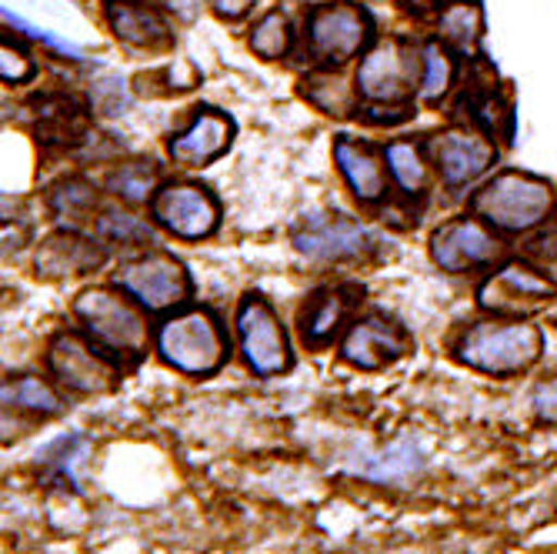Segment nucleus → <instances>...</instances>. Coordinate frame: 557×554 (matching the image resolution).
<instances>
[{
    "mask_svg": "<svg viewBox=\"0 0 557 554\" xmlns=\"http://www.w3.org/2000/svg\"><path fill=\"white\" fill-rule=\"evenodd\" d=\"M74 315L87 334V341L108 355L117 368H134L147 350V321L131 300L94 287L84 291L74 305Z\"/></svg>",
    "mask_w": 557,
    "mask_h": 554,
    "instance_id": "f257e3e1",
    "label": "nucleus"
},
{
    "mask_svg": "<svg viewBox=\"0 0 557 554\" xmlns=\"http://www.w3.org/2000/svg\"><path fill=\"white\" fill-rule=\"evenodd\" d=\"M541 350H544V334L534 324L481 321L461 337L458 361L494 378H511L528 371L541 358Z\"/></svg>",
    "mask_w": 557,
    "mask_h": 554,
    "instance_id": "f03ea898",
    "label": "nucleus"
},
{
    "mask_svg": "<svg viewBox=\"0 0 557 554\" xmlns=\"http://www.w3.org/2000/svg\"><path fill=\"white\" fill-rule=\"evenodd\" d=\"M471 208L474 214H481L487 224L500 231H531L550 214L554 190L541 177L508 171V174H497L491 184H484L474 194Z\"/></svg>",
    "mask_w": 557,
    "mask_h": 554,
    "instance_id": "7ed1b4c3",
    "label": "nucleus"
},
{
    "mask_svg": "<svg viewBox=\"0 0 557 554\" xmlns=\"http://www.w3.org/2000/svg\"><path fill=\"white\" fill-rule=\"evenodd\" d=\"M161 358L190 378H208L227 361V341L208 311H184L158 328Z\"/></svg>",
    "mask_w": 557,
    "mask_h": 554,
    "instance_id": "20e7f679",
    "label": "nucleus"
},
{
    "mask_svg": "<svg viewBox=\"0 0 557 554\" xmlns=\"http://www.w3.org/2000/svg\"><path fill=\"white\" fill-rule=\"evenodd\" d=\"M237 334H240L244 361L258 378H274L290 368L287 334L264 297L258 294L244 297V305L237 311Z\"/></svg>",
    "mask_w": 557,
    "mask_h": 554,
    "instance_id": "39448f33",
    "label": "nucleus"
},
{
    "mask_svg": "<svg viewBox=\"0 0 557 554\" xmlns=\"http://www.w3.org/2000/svg\"><path fill=\"white\" fill-rule=\"evenodd\" d=\"M47 368L58 378V384L74 394H108L121 378V368L77 334L54 337L47 350Z\"/></svg>",
    "mask_w": 557,
    "mask_h": 554,
    "instance_id": "423d86ee",
    "label": "nucleus"
},
{
    "mask_svg": "<svg viewBox=\"0 0 557 554\" xmlns=\"http://www.w3.org/2000/svg\"><path fill=\"white\" fill-rule=\"evenodd\" d=\"M117 284L147 311L177 308L190 294L187 271L171 255H144L117 271Z\"/></svg>",
    "mask_w": 557,
    "mask_h": 554,
    "instance_id": "0eeeda50",
    "label": "nucleus"
},
{
    "mask_svg": "<svg viewBox=\"0 0 557 554\" xmlns=\"http://www.w3.org/2000/svg\"><path fill=\"white\" fill-rule=\"evenodd\" d=\"M478 300L484 311L521 318V315H534V311L554 305L557 284L524 264H508L481 284Z\"/></svg>",
    "mask_w": 557,
    "mask_h": 554,
    "instance_id": "6e6552de",
    "label": "nucleus"
},
{
    "mask_svg": "<svg viewBox=\"0 0 557 554\" xmlns=\"http://www.w3.org/2000/svg\"><path fill=\"white\" fill-rule=\"evenodd\" d=\"M414 77H418L414 50L400 40H381L361 61L358 87L374 104H397V100H404L414 90Z\"/></svg>",
    "mask_w": 557,
    "mask_h": 554,
    "instance_id": "1a4fd4ad",
    "label": "nucleus"
},
{
    "mask_svg": "<svg viewBox=\"0 0 557 554\" xmlns=\"http://www.w3.org/2000/svg\"><path fill=\"white\" fill-rule=\"evenodd\" d=\"M368 34H371V24H368L364 11L350 8V4H321L308 17L311 50H314V58H321L327 64H341L358 54Z\"/></svg>",
    "mask_w": 557,
    "mask_h": 554,
    "instance_id": "9d476101",
    "label": "nucleus"
},
{
    "mask_svg": "<svg viewBox=\"0 0 557 554\" xmlns=\"http://www.w3.org/2000/svg\"><path fill=\"white\" fill-rule=\"evenodd\" d=\"M154 221L187 241L197 237H208L218 227V200L205 190V187H194V184H171L161 187L154 194Z\"/></svg>",
    "mask_w": 557,
    "mask_h": 554,
    "instance_id": "9b49d317",
    "label": "nucleus"
},
{
    "mask_svg": "<svg viewBox=\"0 0 557 554\" xmlns=\"http://www.w3.org/2000/svg\"><path fill=\"white\" fill-rule=\"evenodd\" d=\"M408 350H411V341L404 334V328H397L387 318H364L347 331L341 344V358L361 371H381L400 361Z\"/></svg>",
    "mask_w": 557,
    "mask_h": 554,
    "instance_id": "f8f14e48",
    "label": "nucleus"
},
{
    "mask_svg": "<svg viewBox=\"0 0 557 554\" xmlns=\"http://www.w3.org/2000/svg\"><path fill=\"white\" fill-rule=\"evenodd\" d=\"M294 247L304 258L314 261H344L361 255L368 247V234L361 224H354L341 214H311L294 231Z\"/></svg>",
    "mask_w": 557,
    "mask_h": 554,
    "instance_id": "ddd939ff",
    "label": "nucleus"
},
{
    "mask_svg": "<svg viewBox=\"0 0 557 554\" xmlns=\"http://www.w3.org/2000/svg\"><path fill=\"white\" fill-rule=\"evenodd\" d=\"M500 250V241L471 218L447 221L431 237V258L444 271H468L474 264H487Z\"/></svg>",
    "mask_w": 557,
    "mask_h": 554,
    "instance_id": "4468645a",
    "label": "nucleus"
},
{
    "mask_svg": "<svg viewBox=\"0 0 557 554\" xmlns=\"http://www.w3.org/2000/svg\"><path fill=\"white\" fill-rule=\"evenodd\" d=\"M431 155L450 187H465L494 164L497 150H494V144H487L478 134L447 131L441 137H431Z\"/></svg>",
    "mask_w": 557,
    "mask_h": 554,
    "instance_id": "2eb2a0df",
    "label": "nucleus"
},
{
    "mask_svg": "<svg viewBox=\"0 0 557 554\" xmlns=\"http://www.w3.org/2000/svg\"><path fill=\"white\" fill-rule=\"evenodd\" d=\"M231 137H234V124L218 111H205L194 118V124L184 134L171 140V158L181 168H205L224 155L231 147Z\"/></svg>",
    "mask_w": 557,
    "mask_h": 554,
    "instance_id": "dca6fc26",
    "label": "nucleus"
},
{
    "mask_svg": "<svg viewBox=\"0 0 557 554\" xmlns=\"http://www.w3.org/2000/svg\"><path fill=\"white\" fill-rule=\"evenodd\" d=\"M90 438L87 434H64L58 441H50L44 451H37V471L40 481L50 488L77 491L81 484V465L90 455Z\"/></svg>",
    "mask_w": 557,
    "mask_h": 554,
    "instance_id": "f3484780",
    "label": "nucleus"
},
{
    "mask_svg": "<svg viewBox=\"0 0 557 554\" xmlns=\"http://www.w3.org/2000/svg\"><path fill=\"white\" fill-rule=\"evenodd\" d=\"M108 17L114 34L131 44V47H168L171 44V30L164 24V17L158 11H150L140 0H111L108 4Z\"/></svg>",
    "mask_w": 557,
    "mask_h": 554,
    "instance_id": "a211bd4d",
    "label": "nucleus"
},
{
    "mask_svg": "<svg viewBox=\"0 0 557 554\" xmlns=\"http://www.w3.org/2000/svg\"><path fill=\"white\" fill-rule=\"evenodd\" d=\"M37 137L54 147H77L87 137L84 111L74 97L47 94L37 100Z\"/></svg>",
    "mask_w": 557,
    "mask_h": 554,
    "instance_id": "6ab92c4d",
    "label": "nucleus"
},
{
    "mask_svg": "<svg viewBox=\"0 0 557 554\" xmlns=\"http://www.w3.org/2000/svg\"><path fill=\"white\" fill-rule=\"evenodd\" d=\"M104 255L77 234H54L47 237L44 247L37 250V271L47 278H64V274H87L94 271Z\"/></svg>",
    "mask_w": 557,
    "mask_h": 554,
    "instance_id": "aec40b11",
    "label": "nucleus"
},
{
    "mask_svg": "<svg viewBox=\"0 0 557 554\" xmlns=\"http://www.w3.org/2000/svg\"><path fill=\"white\" fill-rule=\"evenodd\" d=\"M334 158L341 174L347 177L350 190L358 194L361 200H381L387 190L384 181V164L377 161V155L364 144H354V140H337L334 144Z\"/></svg>",
    "mask_w": 557,
    "mask_h": 554,
    "instance_id": "412c9836",
    "label": "nucleus"
},
{
    "mask_svg": "<svg viewBox=\"0 0 557 554\" xmlns=\"http://www.w3.org/2000/svg\"><path fill=\"white\" fill-rule=\"evenodd\" d=\"M347 305L350 297H344V291H321L311 297V305L304 308V318H300V331H304V341L321 347L331 341V334L341 328L344 315H347Z\"/></svg>",
    "mask_w": 557,
    "mask_h": 554,
    "instance_id": "4be33fe9",
    "label": "nucleus"
},
{
    "mask_svg": "<svg viewBox=\"0 0 557 554\" xmlns=\"http://www.w3.org/2000/svg\"><path fill=\"white\" fill-rule=\"evenodd\" d=\"M468 111H471V121L481 131H487L491 137H500V140H511V134H515V111H511V104L497 90L471 94L468 97Z\"/></svg>",
    "mask_w": 557,
    "mask_h": 554,
    "instance_id": "5701e85b",
    "label": "nucleus"
},
{
    "mask_svg": "<svg viewBox=\"0 0 557 554\" xmlns=\"http://www.w3.org/2000/svg\"><path fill=\"white\" fill-rule=\"evenodd\" d=\"M484 34V11L478 4H454L441 14V37L465 54L478 50Z\"/></svg>",
    "mask_w": 557,
    "mask_h": 554,
    "instance_id": "b1692460",
    "label": "nucleus"
},
{
    "mask_svg": "<svg viewBox=\"0 0 557 554\" xmlns=\"http://www.w3.org/2000/svg\"><path fill=\"white\" fill-rule=\"evenodd\" d=\"M4 401H8V405L24 408V411L44 415V418H54V415L64 411L54 387H50L47 381H40V378H17L14 384L8 381L4 384Z\"/></svg>",
    "mask_w": 557,
    "mask_h": 554,
    "instance_id": "393cba45",
    "label": "nucleus"
},
{
    "mask_svg": "<svg viewBox=\"0 0 557 554\" xmlns=\"http://www.w3.org/2000/svg\"><path fill=\"white\" fill-rule=\"evenodd\" d=\"M387 168L404 194H424L428 190V164L421 161V150L408 140H397L387 147Z\"/></svg>",
    "mask_w": 557,
    "mask_h": 554,
    "instance_id": "a878e982",
    "label": "nucleus"
},
{
    "mask_svg": "<svg viewBox=\"0 0 557 554\" xmlns=\"http://www.w3.org/2000/svg\"><path fill=\"white\" fill-rule=\"evenodd\" d=\"M304 97H308L311 104H318L324 114H334V118H344L354 108V94H350V87L337 74H311V77H304Z\"/></svg>",
    "mask_w": 557,
    "mask_h": 554,
    "instance_id": "bb28decb",
    "label": "nucleus"
},
{
    "mask_svg": "<svg viewBox=\"0 0 557 554\" xmlns=\"http://www.w3.org/2000/svg\"><path fill=\"white\" fill-rule=\"evenodd\" d=\"M50 208L67 227H81L94 214V190L84 181H64L54 194H50Z\"/></svg>",
    "mask_w": 557,
    "mask_h": 554,
    "instance_id": "cd10ccee",
    "label": "nucleus"
},
{
    "mask_svg": "<svg viewBox=\"0 0 557 554\" xmlns=\"http://www.w3.org/2000/svg\"><path fill=\"white\" fill-rule=\"evenodd\" d=\"M290 47V24L281 11H271L258 21L255 34H250V50L264 61H277Z\"/></svg>",
    "mask_w": 557,
    "mask_h": 554,
    "instance_id": "c85d7f7f",
    "label": "nucleus"
},
{
    "mask_svg": "<svg viewBox=\"0 0 557 554\" xmlns=\"http://www.w3.org/2000/svg\"><path fill=\"white\" fill-rule=\"evenodd\" d=\"M418 468H421L418 447L408 438H400L394 447H387V455H381L377 465H371L364 475L374 478V481H404V478H411Z\"/></svg>",
    "mask_w": 557,
    "mask_h": 554,
    "instance_id": "c756f323",
    "label": "nucleus"
},
{
    "mask_svg": "<svg viewBox=\"0 0 557 554\" xmlns=\"http://www.w3.org/2000/svg\"><path fill=\"white\" fill-rule=\"evenodd\" d=\"M154 184H158V171L150 168V164H121L114 174H111V187L124 197V200H131V205H140V200H147L150 197V190H154Z\"/></svg>",
    "mask_w": 557,
    "mask_h": 554,
    "instance_id": "7c9ffc66",
    "label": "nucleus"
},
{
    "mask_svg": "<svg viewBox=\"0 0 557 554\" xmlns=\"http://www.w3.org/2000/svg\"><path fill=\"white\" fill-rule=\"evenodd\" d=\"M450 77H454V64L447 58V50L441 44H428L424 47V87H421V97L437 100L450 87Z\"/></svg>",
    "mask_w": 557,
    "mask_h": 554,
    "instance_id": "2f4dec72",
    "label": "nucleus"
},
{
    "mask_svg": "<svg viewBox=\"0 0 557 554\" xmlns=\"http://www.w3.org/2000/svg\"><path fill=\"white\" fill-rule=\"evenodd\" d=\"M100 234L111 237V241H121V244H131V241H150V227L140 224L137 218L131 214H117V211H108L100 218Z\"/></svg>",
    "mask_w": 557,
    "mask_h": 554,
    "instance_id": "473e14b6",
    "label": "nucleus"
},
{
    "mask_svg": "<svg viewBox=\"0 0 557 554\" xmlns=\"http://www.w3.org/2000/svg\"><path fill=\"white\" fill-rule=\"evenodd\" d=\"M531 405H534V415L544 421V424H557V381H544L534 387V397H531Z\"/></svg>",
    "mask_w": 557,
    "mask_h": 554,
    "instance_id": "72a5a7b5",
    "label": "nucleus"
},
{
    "mask_svg": "<svg viewBox=\"0 0 557 554\" xmlns=\"http://www.w3.org/2000/svg\"><path fill=\"white\" fill-rule=\"evenodd\" d=\"M0 74H4V81H27L34 74V64L21 54V50H11V44H4V50H0Z\"/></svg>",
    "mask_w": 557,
    "mask_h": 554,
    "instance_id": "f704fd0d",
    "label": "nucleus"
},
{
    "mask_svg": "<svg viewBox=\"0 0 557 554\" xmlns=\"http://www.w3.org/2000/svg\"><path fill=\"white\" fill-rule=\"evenodd\" d=\"M397 4L414 17H428L441 8V0H397Z\"/></svg>",
    "mask_w": 557,
    "mask_h": 554,
    "instance_id": "c9c22d12",
    "label": "nucleus"
},
{
    "mask_svg": "<svg viewBox=\"0 0 557 554\" xmlns=\"http://www.w3.org/2000/svg\"><path fill=\"white\" fill-rule=\"evenodd\" d=\"M205 0H168V8H174L177 14H184V17H190Z\"/></svg>",
    "mask_w": 557,
    "mask_h": 554,
    "instance_id": "e433bc0d",
    "label": "nucleus"
}]
</instances>
